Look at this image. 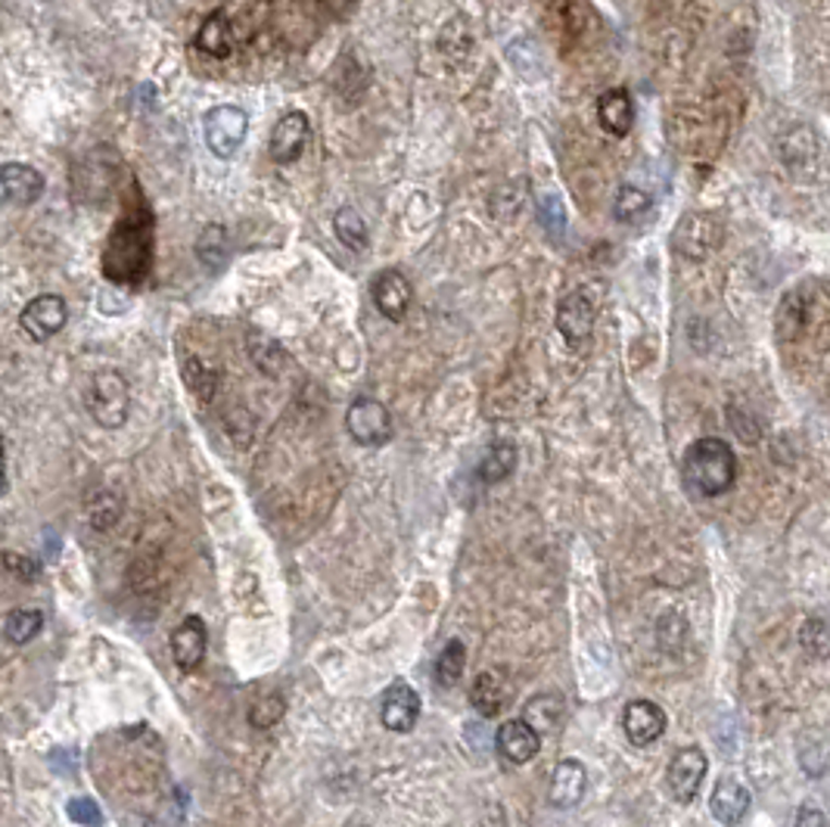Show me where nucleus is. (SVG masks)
<instances>
[{
    "mask_svg": "<svg viewBox=\"0 0 830 827\" xmlns=\"http://www.w3.org/2000/svg\"><path fill=\"white\" fill-rule=\"evenodd\" d=\"M681 473H684V482L703 498H716L734 485L738 457L724 439L706 435L687 445V452L681 457Z\"/></svg>",
    "mask_w": 830,
    "mask_h": 827,
    "instance_id": "f257e3e1",
    "label": "nucleus"
},
{
    "mask_svg": "<svg viewBox=\"0 0 830 827\" xmlns=\"http://www.w3.org/2000/svg\"><path fill=\"white\" fill-rule=\"evenodd\" d=\"M88 414L97 427L103 430H122L128 423V408H132V392L128 380L119 370H97L90 377L88 386Z\"/></svg>",
    "mask_w": 830,
    "mask_h": 827,
    "instance_id": "f03ea898",
    "label": "nucleus"
},
{
    "mask_svg": "<svg viewBox=\"0 0 830 827\" xmlns=\"http://www.w3.org/2000/svg\"><path fill=\"white\" fill-rule=\"evenodd\" d=\"M202 134H206V147L219 159L237 156L243 147L246 134H249V115L240 107H212L202 119Z\"/></svg>",
    "mask_w": 830,
    "mask_h": 827,
    "instance_id": "7ed1b4c3",
    "label": "nucleus"
},
{
    "mask_svg": "<svg viewBox=\"0 0 830 827\" xmlns=\"http://www.w3.org/2000/svg\"><path fill=\"white\" fill-rule=\"evenodd\" d=\"M346 430L358 445L380 448L393 439V414L383 402L361 395V398L351 402L349 414H346Z\"/></svg>",
    "mask_w": 830,
    "mask_h": 827,
    "instance_id": "20e7f679",
    "label": "nucleus"
},
{
    "mask_svg": "<svg viewBox=\"0 0 830 827\" xmlns=\"http://www.w3.org/2000/svg\"><path fill=\"white\" fill-rule=\"evenodd\" d=\"M706 772H709V762L703 756L699 746H681L669 768H666V787L672 793V800L681 805H691L697 800L699 787L706 781Z\"/></svg>",
    "mask_w": 830,
    "mask_h": 827,
    "instance_id": "39448f33",
    "label": "nucleus"
},
{
    "mask_svg": "<svg viewBox=\"0 0 830 827\" xmlns=\"http://www.w3.org/2000/svg\"><path fill=\"white\" fill-rule=\"evenodd\" d=\"M721 243L719 218L709 212H687L676 224V249L691 261H703L713 256Z\"/></svg>",
    "mask_w": 830,
    "mask_h": 827,
    "instance_id": "423d86ee",
    "label": "nucleus"
},
{
    "mask_svg": "<svg viewBox=\"0 0 830 827\" xmlns=\"http://www.w3.org/2000/svg\"><path fill=\"white\" fill-rule=\"evenodd\" d=\"M66 299L57 296V293L35 296V299L23 308V314H20V326H23V333L32 343H47V340H53V336L66 326Z\"/></svg>",
    "mask_w": 830,
    "mask_h": 827,
    "instance_id": "0eeeda50",
    "label": "nucleus"
},
{
    "mask_svg": "<svg viewBox=\"0 0 830 827\" xmlns=\"http://www.w3.org/2000/svg\"><path fill=\"white\" fill-rule=\"evenodd\" d=\"M371 296L376 311H380L386 321H395V324L405 321L408 308L414 303L411 283H408V277H405L401 271H395V268H386V271H380V274L373 277Z\"/></svg>",
    "mask_w": 830,
    "mask_h": 827,
    "instance_id": "6e6552de",
    "label": "nucleus"
},
{
    "mask_svg": "<svg viewBox=\"0 0 830 827\" xmlns=\"http://www.w3.org/2000/svg\"><path fill=\"white\" fill-rule=\"evenodd\" d=\"M417 718H420V694L408 681H395L386 688L383 703H380V721L386 731L395 735H408L414 731Z\"/></svg>",
    "mask_w": 830,
    "mask_h": 827,
    "instance_id": "1a4fd4ad",
    "label": "nucleus"
},
{
    "mask_svg": "<svg viewBox=\"0 0 830 827\" xmlns=\"http://www.w3.org/2000/svg\"><path fill=\"white\" fill-rule=\"evenodd\" d=\"M45 194V174L25 162L0 165V206H32Z\"/></svg>",
    "mask_w": 830,
    "mask_h": 827,
    "instance_id": "9d476101",
    "label": "nucleus"
},
{
    "mask_svg": "<svg viewBox=\"0 0 830 827\" xmlns=\"http://www.w3.org/2000/svg\"><path fill=\"white\" fill-rule=\"evenodd\" d=\"M308 137H311V122H308L306 112H286L284 119L274 125L271 131V144H268V152L277 165H289L296 162L308 147Z\"/></svg>",
    "mask_w": 830,
    "mask_h": 827,
    "instance_id": "9b49d317",
    "label": "nucleus"
},
{
    "mask_svg": "<svg viewBox=\"0 0 830 827\" xmlns=\"http://www.w3.org/2000/svg\"><path fill=\"white\" fill-rule=\"evenodd\" d=\"M495 746L507 762L525 765V762L535 760L538 750H542V731L525 718H507L495 735Z\"/></svg>",
    "mask_w": 830,
    "mask_h": 827,
    "instance_id": "f8f14e48",
    "label": "nucleus"
},
{
    "mask_svg": "<svg viewBox=\"0 0 830 827\" xmlns=\"http://www.w3.org/2000/svg\"><path fill=\"white\" fill-rule=\"evenodd\" d=\"M622 731L634 746H651L666 731V713L654 700H632L622 709Z\"/></svg>",
    "mask_w": 830,
    "mask_h": 827,
    "instance_id": "ddd939ff",
    "label": "nucleus"
},
{
    "mask_svg": "<svg viewBox=\"0 0 830 827\" xmlns=\"http://www.w3.org/2000/svg\"><path fill=\"white\" fill-rule=\"evenodd\" d=\"M594 318H597V311L582 289L569 293L567 299L557 305V330L563 333L569 346H579L589 340L591 330H594Z\"/></svg>",
    "mask_w": 830,
    "mask_h": 827,
    "instance_id": "4468645a",
    "label": "nucleus"
},
{
    "mask_svg": "<svg viewBox=\"0 0 830 827\" xmlns=\"http://www.w3.org/2000/svg\"><path fill=\"white\" fill-rule=\"evenodd\" d=\"M206 644H209L206 622L199 616H184L181 626L172 631V656H175L177 669L194 672L206 656Z\"/></svg>",
    "mask_w": 830,
    "mask_h": 827,
    "instance_id": "2eb2a0df",
    "label": "nucleus"
},
{
    "mask_svg": "<svg viewBox=\"0 0 830 827\" xmlns=\"http://www.w3.org/2000/svg\"><path fill=\"white\" fill-rule=\"evenodd\" d=\"M750 805H753L750 790L734 778H721L716 783V790H713V797H709V809L721 825H741L743 818L750 815Z\"/></svg>",
    "mask_w": 830,
    "mask_h": 827,
    "instance_id": "dca6fc26",
    "label": "nucleus"
},
{
    "mask_svg": "<svg viewBox=\"0 0 830 827\" xmlns=\"http://www.w3.org/2000/svg\"><path fill=\"white\" fill-rule=\"evenodd\" d=\"M585 781H589V775H585L582 762H557V768L550 775V787H547V800L557 805V809H572L585 797Z\"/></svg>",
    "mask_w": 830,
    "mask_h": 827,
    "instance_id": "f3484780",
    "label": "nucleus"
},
{
    "mask_svg": "<svg viewBox=\"0 0 830 827\" xmlns=\"http://www.w3.org/2000/svg\"><path fill=\"white\" fill-rule=\"evenodd\" d=\"M597 122L600 128L612 134V137H625L632 131L634 122V103L632 94L625 87H612V90H604L600 100H597Z\"/></svg>",
    "mask_w": 830,
    "mask_h": 827,
    "instance_id": "a211bd4d",
    "label": "nucleus"
},
{
    "mask_svg": "<svg viewBox=\"0 0 830 827\" xmlns=\"http://www.w3.org/2000/svg\"><path fill=\"white\" fill-rule=\"evenodd\" d=\"M234 25L231 20L224 16V13H212L209 20L199 25V35H197V47L202 53H209V57H215V60H227L231 53H234Z\"/></svg>",
    "mask_w": 830,
    "mask_h": 827,
    "instance_id": "6ab92c4d",
    "label": "nucleus"
},
{
    "mask_svg": "<svg viewBox=\"0 0 830 827\" xmlns=\"http://www.w3.org/2000/svg\"><path fill=\"white\" fill-rule=\"evenodd\" d=\"M507 700H510V688L504 684L501 675H476V681H473V688H470V703H473V709H476L482 718L498 716L504 706H507Z\"/></svg>",
    "mask_w": 830,
    "mask_h": 827,
    "instance_id": "aec40b11",
    "label": "nucleus"
},
{
    "mask_svg": "<svg viewBox=\"0 0 830 827\" xmlns=\"http://www.w3.org/2000/svg\"><path fill=\"white\" fill-rule=\"evenodd\" d=\"M517 467V445L513 442H495L480 464V479L485 485H495L513 473Z\"/></svg>",
    "mask_w": 830,
    "mask_h": 827,
    "instance_id": "412c9836",
    "label": "nucleus"
},
{
    "mask_svg": "<svg viewBox=\"0 0 830 827\" xmlns=\"http://www.w3.org/2000/svg\"><path fill=\"white\" fill-rule=\"evenodd\" d=\"M333 231H336V237L343 246H349L351 252H361V249H368V224H364V218L358 215L351 206H343L336 215H333Z\"/></svg>",
    "mask_w": 830,
    "mask_h": 827,
    "instance_id": "4be33fe9",
    "label": "nucleus"
},
{
    "mask_svg": "<svg viewBox=\"0 0 830 827\" xmlns=\"http://www.w3.org/2000/svg\"><path fill=\"white\" fill-rule=\"evenodd\" d=\"M45 629V613L41 609H13L3 622V634L10 644H28Z\"/></svg>",
    "mask_w": 830,
    "mask_h": 827,
    "instance_id": "5701e85b",
    "label": "nucleus"
},
{
    "mask_svg": "<svg viewBox=\"0 0 830 827\" xmlns=\"http://www.w3.org/2000/svg\"><path fill=\"white\" fill-rule=\"evenodd\" d=\"M463 666H467V647H463V641H448L442 653H438L436 659V681L442 688H455L460 681V675H463Z\"/></svg>",
    "mask_w": 830,
    "mask_h": 827,
    "instance_id": "b1692460",
    "label": "nucleus"
},
{
    "mask_svg": "<svg viewBox=\"0 0 830 827\" xmlns=\"http://www.w3.org/2000/svg\"><path fill=\"white\" fill-rule=\"evenodd\" d=\"M197 256L209 271H219L227 261V231L221 224H209L197 239Z\"/></svg>",
    "mask_w": 830,
    "mask_h": 827,
    "instance_id": "393cba45",
    "label": "nucleus"
},
{
    "mask_svg": "<svg viewBox=\"0 0 830 827\" xmlns=\"http://www.w3.org/2000/svg\"><path fill=\"white\" fill-rule=\"evenodd\" d=\"M647 212H651V196L644 194L641 187H622L616 202H612V215L625 221V224L641 221Z\"/></svg>",
    "mask_w": 830,
    "mask_h": 827,
    "instance_id": "a878e982",
    "label": "nucleus"
},
{
    "mask_svg": "<svg viewBox=\"0 0 830 827\" xmlns=\"http://www.w3.org/2000/svg\"><path fill=\"white\" fill-rule=\"evenodd\" d=\"M88 517L90 526H94L97 532H107V529L115 526L119 517H122V498H119L115 492H97L94 501H90Z\"/></svg>",
    "mask_w": 830,
    "mask_h": 827,
    "instance_id": "bb28decb",
    "label": "nucleus"
},
{
    "mask_svg": "<svg viewBox=\"0 0 830 827\" xmlns=\"http://www.w3.org/2000/svg\"><path fill=\"white\" fill-rule=\"evenodd\" d=\"M523 718L525 721H532L538 731L554 728V725H557V718H560V696L542 694V696H535V700H529V703H525Z\"/></svg>",
    "mask_w": 830,
    "mask_h": 827,
    "instance_id": "cd10ccee",
    "label": "nucleus"
},
{
    "mask_svg": "<svg viewBox=\"0 0 830 827\" xmlns=\"http://www.w3.org/2000/svg\"><path fill=\"white\" fill-rule=\"evenodd\" d=\"M286 713V700L284 694H264L252 709H249V725L252 728H259V731H268V728H274Z\"/></svg>",
    "mask_w": 830,
    "mask_h": 827,
    "instance_id": "c85d7f7f",
    "label": "nucleus"
},
{
    "mask_svg": "<svg viewBox=\"0 0 830 827\" xmlns=\"http://www.w3.org/2000/svg\"><path fill=\"white\" fill-rule=\"evenodd\" d=\"M803 647L815 656H830V626L825 619H808L803 626Z\"/></svg>",
    "mask_w": 830,
    "mask_h": 827,
    "instance_id": "c756f323",
    "label": "nucleus"
},
{
    "mask_svg": "<svg viewBox=\"0 0 830 827\" xmlns=\"http://www.w3.org/2000/svg\"><path fill=\"white\" fill-rule=\"evenodd\" d=\"M66 815L69 822H75V825H103V812H100V805L94 803L90 797H75V800H69Z\"/></svg>",
    "mask_w": 830,
    "mask_h": 827,
    "instance_id": "7c9ffc66",
    "label": "nucleus"
},
{
    "mask_svg": "<svg viewBox=\"0 0 830 827\" xmlns=\"http://www.w3.org/2000/svg\"><path fill=\"white\" fill-rule=\"evenodd\" d=\"M0 557H3L7 572H13L20 582H32V579H38V572H41V566L35 564L32 557H23V554H16V551H3Z\"/></svg>",
    "mask_w": 830,
    "mask_h": 827,
    "instance_id": "2f4dec72",
    "label": "nucleus"
},
{
    "mask_svg": "<svg viewBox=\"0 0 830 827\" xmlns=\"http://www.w3.org/2000/svg\"><path fill=\"white\" fill-rule=\"evenodd\" d=\"M796 825H800V827H803V825L825 827V825H830V818H828V815H821V812H815V809H803V812L796 815Z\"/></svg>",
    "mask_w": 830,
    "mask_h": 827,
    "instance_id": "473e14b6",
    "label": "nucleus"
},
{
    "mask_svg": "<svg viewBox=\"0 0 830 827\" xmlns=\"http://www.w3.org/2000/svg\"><path fill=\"white\" fill-rule=\"evenodd\" d=\"M321 3H324L327 10H333V13H339V16L351 7V0H321Z\"/></svg>",
    "mask_w": 830,
    "mask_h": 827,
    "instance_id": "72a5a7b5",
    "label": "nucleus"
},
{
    "mask_svg": "<svg viewBox=\"0 0 830 827\" xmlns=\"http://www.w3.org/2000/svg\"><path fill=\"white\" fill-rule=\"evenodd\" d=\"M7 489V460H3V435H0V492Z\"/></svg>",
    "mask_w": 830,
    "mask_h": 827,
    "instance_id": "f704fd0d",
    "label": "nucleus"
}]
</instances>
